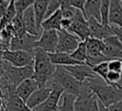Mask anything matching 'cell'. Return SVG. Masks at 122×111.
<instances>
[{
  "mask_svg": "<svg viewBox=\"0 0 122 111\" xmlns=\"http://www.w3.org/2000/svg\"><path fill=\"white\" fill-rule=\"evenodd\" d=\"M108 22L109 25L122 27V5L120 0H110Z\"/></svg>",
  "mask_w": 122,
  "mask_h": 111,
  "instance_id": "obj_16",
  "label": "cell"
},
{
  "mask_svg": "<svg viewBox=\"0 0 122 111\" xmlns=\"http://www.w3.org/2000/svg\"><path fill=\"white\" fill-rule=\"evenodd\" d=\"M47 4H48V0H36L32 4V9H33V14L35 19V27L38 34L40 33L41 23L44 20Z\"/></svg>",
  "mask_w": 122,
  "mask_h": 111,
  "instance_id": "obj_19",
  "label": "cell"
},
{
  "mask_svg": "<svg viewBox=\"0 0 122 111\" xmlns=\"http://www.w3.org/2000/svg\"><path fill=\"white\" fill-rule=\"evenodd\" d=\"M107 63L108 62H104V63H101L99 64L98 65H95L93 67H92V72L98 76L99 78H101L105 83H106V78H107V73H108V65H107Z\"/></svg>",
  "mask_w": 122,
  "mask_h": 111,
  "instance_id": "obj_28",
  "label": "cell"
},
{
  "mask_svg": "<svg viewBox=\"0 0 122 111\" xmlns=\"http://www.w3.org/2000/svg\"><path fill=\"white\" fill-rule=\"evenodd\" d=\"M1 111H5V110H4V107H3L2 109H1Z\"/></svg>",
  "mask_w": 122,
  "mask_h": 111,
  "instance_id": "obj_39",
  "label": "cell"
},
{
  "mask_svg": "<svg viewBox=\"0 0 122 111\" xmlns=\"http://www.w3.org/2000/svg\"><path fill=\"white\" fill-rule=\"evenodd\" d=\"M97 105H98V111H108V109L102 103H100L98 101H97Z\"/></svg>",
  "mask_w": 122,
  "mask_h": 111,
  "instance_id": "obj_35",
  "label": "cell"
},
{
  "mask_svg": "<svg viewBox=\"0 0 122 111\" xmlns=\"http://www.w3.org/2000/svg\"><path fill=\"white\" fill-rule=\"evenodd\" d=\"M13 1L14 0H10V4H9L5 13L0 18V31L2 29H4L7 25L10 24V22L12 21V19L16 15V11H15V9H14Z\"/></svg>",
  "mask_w": 122,
  "mask_h": 111,
  "instance_id": "obj_23",
  "label": "cell"
},
{
  "mask_svg": "<svg viewBox=\"0 0 122 111\" xmlns=\"http://www.w3.org/2000/svg\"><path fill=\"white\" fill-rule=\"evenodd\" d=\"M34 0H16L13 1L14 4V9L16 11V14L22 15L23 12L30 6H32Z\"/></svg>",
  "mask_w": 122,
  "mask_h": 111,
  "instance_id": "obj_27",
  "label": "cell"
},
{
  "mask_svg": "<svg viewBox=\"0 0 122 111\" xmlns=\"http://www.w3.org/2000/svg\"><path fill=\"white\" fill-rule=\"evenodd\" d=\"M100 3L101 0H88L84 5V14L86 19L93 18L100 23Z\"/></svg>",
  "mask_w": 122,
  "mask_h": 111,
  "instance_id": "obj_20",
  "label": "cell"
},
{
  "mask_svg": "<svg viewBox=\"0 0 122 111\" xmlns=\"http://www.w3.org/2000/svg\"><path fill=\"white\" fill-rule=\"evenodd\" d=\"M50 62L54 65H61V66H68V65H82L75 60H73L70 54L63 53V52H53V53H47Z\"/></svg>",
  "mask_w": 122,
  "mask_h": 111,
  "instance_id": "obj_17",
  "label": "cell"
},
{
  "mask_svg": "<svg viewBox=\"0 0 122 111\" xmlns=\"http://www.w3.org/2000/svg\"><path fill=\"white\" fill-rule=\"evenodd\" d=\"M22 19H23V24L25 27V30L28 34L36 36L38 37V32L36 30L35 27V19H34V14H33V9L32 6L29 7L22 14Z\"/></svg>",
  "mask_w": 122,
  "mask_h": 111,
  "instance_id": "obj_18",
  "label": "cell"
},
{
  "mask_svg": "<svg viewBox=\"0 0 122 111\" xmlns=\"http://www.w3.org/2000/svg\"><path fill=\"white\" fill-rule=\"evenodd\" d=\"M82 83L92 92L97 101L105 107H109L110 105L122 101V89L106 83L98 76L92 79H87Z\"/></svg>",
  "mask_w": 122,
  "mask_h": 111,
  "instance_id": "obj_1",
  "label": "cell"
},
{
  "mask_svg": "<svg viewBox=\"0 0 122 111\" xmlns=\"http://www.w3.org/2000/svg\"><path fill=\"white\" fill-rule=\"evenodd\" d=\"M103 43L105 48L103 50V55L109 60L112 59H122V43L116 36H109L104 38Z\"/></svg>",
  "mask_w": 122,
  "mask_h": 111,
  "instance_id": "obj_10",
  "label": "cell"
},
{
  "mask_svg": "<svg viewBox=\"0 0 122 111\" xmlns=\"http://www.w3.org/2000/svg\"><path fill=\"white\" fill-rule=\"evenodd\" d=\"M67 31L77 36L80 41H85L90 37L87 19L84 17L80 10L76 9L74 16L71 19V24Z\"/></svg>",
  "mask_w": 122,
  "mask_h": 111,
  "instance_id": "obj_6",
  "label": "cell"
},
{
  "mask_svg": "<svg viewBox=\"0 0 122 111\" xmlns=\"http://www.w3.org/2000/svg\"><path fill=\"white\" fill-rule=\"evenodd\" d=\"M3 73H4V68H3V61L0 59V78H1V76L3 75Z\"/></svg>",
  "mask_w": 122,
  "mask_h": 111,
  "instance_id": "obj_36",
  "label": "cell"
},
{
  "mask_svg": "<svg viewBox=\"0 0 122 111\" xmlns=\"http://www.w3.org/2000/svg\"><path fill=\"white\" fill-rule=\"evenodd\" d=\"M2 60L14 67L33 66V53L21 50H5L2 54Z\"/></svg>",
  "mask_w": 122,
  "mask_h": 111,
  "instance_id": "obj_5",
  "label": "cell"
},
{
  "mask_svg": "<svg viewBox=\"0 0 122 111\" xmlns=\"http://www.w3.org/2000/svg\"><path fill=\"white\" fill-rule=\"evenodd\" d=\"M36 40H37L36 36H32L28 33L24 34L21 37H12L10 40L9 50H11V51L21 50V51L33 53L34 42Z\"/></svg>",
  "mask_w": 122,
  "mask_h": 111,
  "instance_id": "obj_11",
  "label": "cell"
},
{
  "mask_svg": "<svg viewBox=\"0 0 122 111\" xmlns=\"http://www.w3.org/2000/svg\"><path fill=\"white\" fill-rule=\"evenodd\" d=\"M38 89V85L36 82L32 79H26L22 83L18 84V86L15 88V94L24 102H26L28 98L36 90Z\"/></svg>",
  "mask_w": 122,
  "mask_h": 111,
  "instance_id": "obj_14",
  "label": "cell"
},
{
  "mask_svg": "<svg viewBox=\"0 0 122 111\" xmlns=\"http://www.w3.org/2000/svg\"><path fill=\"white\" fill-rule=\"evenodd\" d=\"M109 6L110 0H101L100 3V24L104 27L109 26Z\"/></svg>",
  "mask_w": 122,
  "mask_h": 111,
  "instance_id": "obj_26",
  "label": "cell"
},
{
  "mask_svg": "<svg viewBox=\"0 0 122 111\" xmlns=\"http://www.w3.org/2000/svg\"><path fill=\"white\" fill-rule=\"evenodd\" d=\"M9 4H10V0H0V18L5 13Z\"/></svg>",
  "mask_w": 122,
  "mask_h": 111,
  "instance_id": "obj_33",
  "label": "cell"
},
{
  "mask_svg": "<svg viewBox=\"0 0 122 111\" xmlns=\"http://www.w3.org/2000/svg\"><path fill=\"white\" fill-rule=\"evenodd\" d=\"M63 92L64 90L59 84L55 83H51V92L49 97L45 100L44 102H42L40 105L32 109V111H57L60 97Z\"/></svg>",
  "mask_w": 122,
  "mask_h": 111,
  "instance_id": "obj_7",
  "label": "cell"
},
{
  "mask_svg": "<svg viewBox=\"0 0 122 111\" xmlns=\"http://www.w3.org/2000/svg\"><path fill=\"white\" fill-rule=\"evenodd\" d=\"M76 97L69 94L67 92H63L61 97H60V101H59V104H58V110L57 111H74V101H75Z\"/></svg>",
  "mask_w": 122,
  "mask_h": 111,
  "instance_id": "obj_22",
  "label": "cell"
},
{
  "mask_svg": "<svg viewBox=\"0 0 122 111\" xmlns=\"http://www.w3.org/2000/svg\"><path fill=\"white\" fill-rule=\"evenodd\" d=\"M109 26L111 28L112 35L116 36L121 41L122 40V28H121V27H118V26H115V25H109Z\"/></svg>",
  "mask_w": 122,
  "mask_h": 111,
  "instance_id": "obj_32",
  "label": "cell"
},
{
  "mask_svg": "<svg viewBox=\"0 0 122 111\" xmlns=\"http://www.w3.org/2000/svg\"><path fill=\"white\" fill-rule=\"evenodd\" d=\"M87 24H88V28H89L90 37L103 40L106 37L113 36L110 26L104 27L100 23H98L96 20H94L93 18H88Z\"/></svg>",
  "mask_w": 122,
  "mask_h": 111,
  "instance_id": "obj_13",
  "label": "cell"
},
{
  "mask_svg": "<svg viewBox=\"0 0 122 111\" xmlns=\"http://www.w3.org/2000/svg\"><path fill=\"white\" fill-rule=\"evenodd\" d=\"M13 30H14V35L13 37H21L24 34H26V30H25V27L23 24V19H22V15L20 14H16L15 17L12 19V21L10 22Z\"/></svg>",
  "mask_w": 122,
  "mask_h": 111,
  "instance_id": "obj_25",
  "label": "cell"
},
{
  "mask_svg": "<svg viewBox=\"0 0 122 111\" xmlns=\"http://www.w3.org/2000/svg\"><path fill=\"white\" fill-rule=\"evenodd\" d=\"M106 108L108 109V111H122V101H120L116 103H113Z\"/></svg>",
  "mask_w": 122,
  "mask_h": 111,
  "instance_id": "obj_34",
  "label": "cell"
},
{
  "mask_svg": "<svg viewBox=\"0 0 122 111\" xmlns=\"http://www.w3.org/2000/svg\"><path fill=\"white\" fill-rule=\"evenodd\" d=\"M61 20H62V14L61 10L58 9L56 12H54L52 15H51L49 18L44 19L41 23V28L44 30H56L61 31Z\"/></svg>",
  "mask_w": 122,
  "mask_h": 111,
  "instance_id": "obj_21",
  "label": "cell"
},
{
  "mask_svg": "<svg viewBox=\"0 0 122 111\" xmlns=\"http://www.w3.org/2000/svg\"><path fill=\"white\" fill-rule=\"evenodd\" d=\"M57 36H58V42L55 52H63V53L71 54L73 50L76 49L79 43L81 42L77 36L66 30L57 31Z\"/></svg>",
  "mask_w": 122,
  "mask_h": 111,
  "instance_id": "obj_8",
  "label": "cell"
},
{
  "mask_svg": "<svg viewBox=\"0 0 122 111\" xmlns=\"http://www.w3.org/2000/svg\"><path fill=\"white\" fill-rule=\"evenodd\" d=\"M0 43H1V37H0Z\"/></svg>",
  "mask_w": 122,
  "mask_h": 111,
  "instance_id": "obj_40",
  "label": "cell"
},
{
  "mask_svg": "<svg viewBox=\"0 0 122 111\" xmlns=\"http://www.w3.org/2000/svg\"><path fill=\"white\" fill-rule=\"evenodd\" d=\"M74 111H98L96 97L84 83L74 101Z\"/></svg>",
  "mask_w": 122,
  "mask_h": 111,
  "instance_id": "obj_4",
  "label": "cell"
},
{
  "mask_svg": "<svg viewBox=\"0 0 122 111\" xmlns=\"http://www.w3.org/2000/svg\"><path fill=\"white\" fill-rule=\"evenodd\" d=\"M3 103H4V101H3L2 97H1V94H0V111H1V109L3 108Z\"/></svg>",
  "mask_w": 122,
  "mask_h": 111,
  "instance_id": "obj_37",
  "label": "cell"
},
{
  "mask_svg": "<svg viewBox=\"0 0 122 111\" xmlns=\"http://www.w3.org/2000/svg\"><path fill=\"white\" fill-rule=\"evenodd\" d=\"M58 36L56 30H44L39 39L34 42V47H39L47 53H53L56 50Z\"/></svg>",
  "mask_w": 122,
  "mask_h": 111,
  "instance_id": "obj_9",
  "label": "cell"
},
{
  "mask_svg": "<svg viewBox=\"0 0 122 111\" xmlns=\"http://www.w3.org/2000/svg\"><path fill=\"white\" fill-rule=\"evenodd\" d=\"M51 92V86H44L41 88L36 89L27 100L26 105L30 109H34L36 106L40 105L42 102H45V100L49 97Z\"/></svg>",
  "mask_w": 122,
  "mask_h": 111,
  "instance_id": "obj_15",
  "label": "cell"
},
{
  "mask_svg": "<svg viewBox=\"0 0 122 111\" xmlns=\"http://www.w3.org/2000/svg\"><path fill=\"white\" fill-rule=\"evenodd\" d=\"M70 2V5L74 8L75 9H78L82 12V14L84 15L85 17V14H84V5H85V0H69ZM86 18V17H85Z\"/></svg>",
  "mask_w": 122,
  "mask_h": 111,
  "instance_id": "obj_31",
  "label": "cell"
},
{
  "mask_svg": "<svg viewBox=\"0 0 122 111\" xmlns=\"http://www.w3.org/2000/svg\"><path fill=\"white\" fill-rule=\"evenodd\" d=\"M71 75L80 83H82L87 79H92L95 78L96 75L92 72V69L91 66H89L86 64L82 65H68L63 66Z\"/></svg>",
  "mask_w": 122,
  "mask_h": 111,
  "instance_id": "obj_12",
  "label": "cell"
},
{
  "mask_svg": "<svg viewBox=\"0 0 122 111\" xmlns=\"http://www.w3.org/2000/svg\"><path fill=\"white\" fill-rule=\"evenodd\" d=\"M70 56L75 60L76 62L80 63V64H85L86 61V56H87V52H86V42L85 41H81L78 45V46L76 47L75 50H73Z\"/></svg>",
  "mask_w": 122,
  "mask_h": 111,
  "instance_id": "obj_24",
  "label": "cell"
},
{
  "mask_svg": "<svg viewBox=\"0 0 122 111\" xmlns=\"http://www.w3.org/2000/svg\"><path fill=\"white\" fill-rule=\"evenodd\" d=\"M58 9H60V1H58V0H48L44 19L49 18L51 15H52Z\"/></svg>",
  "mask_w": 122,
  "mask_h": 111,
  "instance_id": "obj_29",
  "label": "cell"
},
{
  "mask_svg": "<svg viewBox=\"0 0 122 111\" xmlns=\"http://www.w3.org/2000/svg\"><path fill=\"white\" fill-rule=\"evenodd\" d=\"M2 54H3V51L0 49V59H1V60H2Z\"/></svg>",
  "mask_w": 122,
  "mask_h": 111,
  "instance_id": "obj_38",
  "label": "cell"
},
{
  "mask_svg": "<svg viewBox=\"0 0 122 111\" xmlns=\"http://www.w3.org/2000/svg\"><path fill=\"white\" fill-rule=\"evenodd\" d=\"M55 66L52 65L48 57L47 52L39 47L33 49V75L32 79L36 82L38 88L46 86L49 81L52 80Z\"/></svg>",
  "mask_w": 122,
  "mask_h": 111,
  "instance_id": "obj_2",
  "label": "cell"
},
{
  "mask_svg": "<svg viewBox=\"0 0 122 111\" xmlns=\"http://www.w3.org/2000/svg\"><path fill=\"white\" fill-rule=\"evenodd\" d=\"M52 83H55L59 84L64 92H67L69 94H71L75 97L78 96L81 88V83L77 82L71 75L69 73L63 66L56 65L55 71L52 77Z\"/></svg>",
  "mask_w": 122,
  "mask_h": 111,
  "instance_id": "obj_3",
  "label": "cell"
},
{
  "mask_svg": "<svg viewBox=\"0 0 122 111\" xmlns=\"http://www.w3.org/2000/svg\"><path fill=\"white\" fill-rule=\"evenodd\" d=\"M108 65V70L109 71H113V72H118L121 73L122 71V61L118 59H112L108 61L107 63Z\"/></svg>",
  "mask_w": 122,
  "mask_h": 111,
  "instance_id": "obj_30",
  "label": "cell"
}]
</instances>
